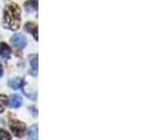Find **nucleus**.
Here are the masks:
<instances>
[{"label": "nucleus", "instance_id": "nucleus-1", "mask_svg": "<svg viewBox=\"0 0 155 140\" xmlns=\"http://www.w3.org/2000/svg\"><path fill=\"white\" fill-rule=\"evenodd\" d=\"M4 20H5V27L8 29L16 31L20 27L21 22V9L16 4H9L7 7L5 8V14H4Z\"/></svg>", "mask_w": 155, "mask_h": 140}, {"label": "nucleus", "instance_id": "nucleus-2", "mask_svg": "<svg viewBox=\"0 0 155 140\" xmlns=\"http://www.w3.org/2000/svg\"><path fill=\"white\" fill-rule=\"evenodd\" d=\"M11 130H12V132L13 134L18 137V138H21L25 135V132H26V125L21 123V122H12L11 123Z\"/></svg>", "mask_w": 155, "mask_h": 140}, {"label": "nucleus", "instance_id": "nucleus-3", "mask_svg": "<svg viewBox=\"0 0 155 140\" xmlns=\"http://www.w3.org/2000/svg\"><path fill=\"white\" fill-rule=\"evenodd\" d=\"M11 42L12 45L16 48H23V47L27 45V40L25 38L23 34H20V33H15L12 38H11Z\"/></svg>", "mask_w": 155, "mask_h": 140}, {"label": "nucleus", "instance_id": "nucleus-4", "mask_svg": "<svg viewBox=\"0 0 155 140\" xmlns=\"http://www.w3.org/2000/svg\"><path fill=\"white\" fill-rule=\"evenodd\" d=\"M8 104H9L11 108L18 109V108H20L21 104H22V98H21L20 96H18V95H13V96H11V98H9V101H8Z\"/></svg>", "mask_w": 155, "mask_h": 140}, {"label": "nucleus", "instance_id": "nucleus-5", "mask_svg": "<svg viewBox=\"0 0 155 140\" xmlns=\"http://www.w3.org/2000/svg\"><path fill=\"white\" fill-rule=\"evenodd\" d=\"M11 54H12V50H11L9 46L5 42H1L0 43V56L2 58H9Z\"/></svg>", "mask_w": 155, "mask_h": 140}, {"label": "nucleus", "instance_id": "nucleus-6", "mask_svg": "<svg viewBox=\"0 0 155 140\" xmlns=\"http://www.w3.org/2000/svg\"><path fill=\"white\" fill-rule=\"evenodd\" d=\"M22 85H23V79H21L20 77L12 78V79L8 81V86H9L11 89L18 90V89H20Z\"/></svg>", "mask_w": 155, "mask_h": 140}, {"label": "nucleus", "instance_id": "nucleus-7", "mask_svg": "<svg viewBox=\"0 0 155 140\" xmlns=\"http://www.w3.org/2000/svg\"><path fill=\"white\" fill-rule=\"evenodd\" d=\"M31 74L36 76L38 75V55H31Z\"/></svg>", "mask_w": 155, "mask_h": 140}, {"label": "nucleus", "instance_id": "nucleus-8", "mask_svg": "<svg viewBox=\"0 0 155 140\" xmlns=\"http://www.w3.org/2000/svg\"><path fill=\"white\" fill-rule=\"evenodd\" d=\"M25 8L27 12H35L38 11V0H27L25 2Z\"/></svg>", "mask_w": 155, "mask_h": 140}, {"label": "nucleus", "instance_id": "nucleus-9", "mask_svg": "<svg viewBox=\"0 0 155 140\" xmlns=\"http://www.w3.org/2000/svg\"><path fill=\"white\" fill-rule=\"evenodd\" d=\"M23 92H25V95L29 98V99H36V91L31 88V86L29 85H26L25 88H23Z\"/></svg>", "mask_w": 155, "mask_h": 140}, {"label": "nucleus", "instance_id": "nucleus-10", "mask_svg": "<svg viewBox=\"0 0 155 140\" xmlns=\"http://www.w3.org/2000/svg\"><path fill=\"white\" fill-rule=\"evenodd\" d=\"M38 125H33L28 131V139L29 140H39L38 138Z\"/></svg>", "mask_w": 155, "mask_h": 140}, {"label": "nucleus", "instance_id": "nucleus-11", "mask_svg": "<svg viewBox=\"0 0 155 140\" xmlns=\"http://www.w3.org/2000/svg\"><path fill=\"white\" fill-rule=\"evenodd\" d=\"M6 105H7V97L4 95H0V113L4 112Z\"/></svg>", "mask_w": 155, "mask_h": 140}, {"label": "nucleus", "instance_id": "nucleus-12", "mask_svg": "<svg viewBox=\"0 0 155 140\" xmlns=\"http://www.w3.org/2000/svg\"><path fill=\"white\" fill-rule=\"evenodd\" d=\"M11 139H12V135L6 130L0 128V140H11Z\"/></svg>", "mask_w": 155, "mask_h": 140}, {"label": "nucleus", "instance_id": "nucleus-13", "mask_svg": "<svg viewBox=\"0 0 155 140\" xmlns=\"http://www.w3.org/2000/svg\"><path fill=\"white\" fill-rule=\"evenodd\" d=\"M35 27H36V26H34V23L33 22H27L26 23V26H25V29H26L27 32H31H31L34 31Z\"/></svg>", "mask_w": 155, "mask_h": 140}, {"label": "nucleus", "instance_id": "nucleus-14", "mask_svg": "<svg viewBox=\"0 0 155 140\" xmlns=\"http://www.w3.org/2000/svg\"><path fill=\"white\" fill-rule=\"evenodd\" d=\"M31 34L34 35V38H35V40H38V39H39V38H38V26H36V27L34 28V31L31 32Z\"/></svg>", "mask_w": 155, "mask_h": 140}, {"label": "nucleus", "instance_id": "nucleus-15", "mask_svg": "<svg viewBox=\"0 0 155 140\" xmlns=\"http://www.w3.org/2000/svg\"><path fill=\"white\" fill-rule=\"evenodd\" d=\"M2 74H4V70H2V65L0 64V77L2 76Z\"/></svg>", "mask_w": 155, "mask_h": 140}]
</instances>
